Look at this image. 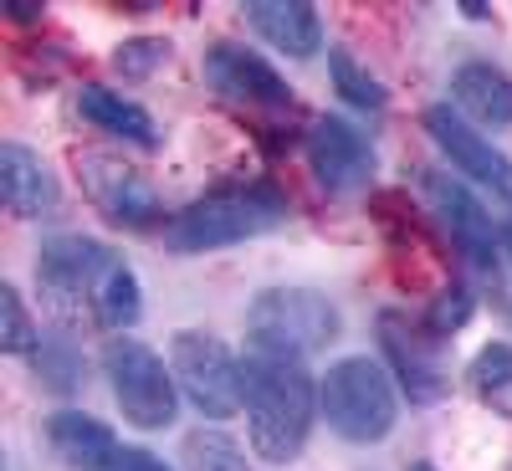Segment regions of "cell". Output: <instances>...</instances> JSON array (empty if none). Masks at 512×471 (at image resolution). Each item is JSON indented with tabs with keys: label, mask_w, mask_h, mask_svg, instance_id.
I'll return each mask as SVG.
<instances>
[{
	"label": "cell",
	"mask_w": 512,
	"mask_h": 471,
	"mask_svg": "<svg viewBox=\"0 0 512 471\" xmlns=\"http://www.w3.org/2000/svg\"><path fill=\"white\" fill-rule=\"evenodd\" d=\"M287 226V200L272 185H246V190H221L205 195L195 205H185L180 216H169L164 226V246L180 256H200V251H221V246H241Z\"/></svg>",
	"instance_id": "2"
},
{
	"label": "cell",
	"mask_w": 512,
	"mask_h": 471,
	"mask_svg": "<svg viewBox=\"0 0 512 471\" xmlns=\"http://www.w3.org/2000/svg\"><path fill=\"white\" fill-rule=\"evenodd\" d=\"M118 251H108L93 236H52L41 241L36 251V297L62 328H82V323H98L93 313V292L98 277L108 272Z\"/></svg>",
	"instance_id": "6"
},
{
	"label": "cell",
	"mask_w": 512,
	"mask_h": 471,
	"mask_svg": "<svg viewBox=\"0 0 512 471\" xmlns=\"http://www.w3.org/2000/svg\"><path fill=\"white\" fill-rule=\"evenodd\" d=\"M410 471H436V466H431V461H415V466H410Z\"/></svg>",
	"instance_id": "32"
},
{
	"label": "cell",
	"mask_w": 512,
	"mask_h": 471,
	"mask_svg": "<svg viewBox=\"0 0 512 471\" xmlns=\"http://www.w3.org/2000/svg\"><path fill=\"white\" fill-rule=\"evenodd\" d=\"M0 349H6V354H36L41 349L36 344V323H31L21 292L11 282L0 287Z\"/></svg>",
	"instance_id": "22"
},
{
	"label": "cell",
	"mask_w": 512,
	"mask_h": 471,
	"mask_svg": "<svg viewBox=\"0 0 512 471\" xmlns=\"http://www.w3.org/2000/svg\"><path fill=\"white\" fill-rule=\"evenodd\" d=\"M507 379H512V344H487L472 359V384L487 395V390H497V384H507Z\"/></svg>",
	"instance_id": "26"
},
{
	"label": "cell",
	"mask_w": 512,
	"mask_h": 471,
	"mask_svg": "<svg viewBox=\"0 0 512 471\" xmlns=\"http://www.w3.org/2000/svg\"><path fill=\"white\" fill-rule=\"evenodd\" d=\"M103 374H108V390H113V405L123 410L128 425L139 431H169L180 415V384H175V369H169L144 338H108L103 349Z\"/></svg>",
	"instance_id": "5"
},
{
	"label": "cell",
	"mask_w": 512,
	"mask_h": 471,
	"mask_svg": "<svg viewBox=\"0 0 512 471\" xmlns=\"http://www.w3.org/2000/svg\"><path fill=\"white\" fill-rule=\"evenodd\" d=\"M420 190H425V200H431L436 221L446 226V236L461 246L466 262H472L477 272H497V262H502V256H497L502 251V231L492 226L487 205L466 190L456 175H446V169H425Z\"/></svg>",
	"instance_id": "9"
},
{
	"label": "cell",
	"mask_w": 512,
	"mask_h": 471,
	"mask_svg": "<svg viewBox=\"0 0 512 471\" xmlns=\"http://www.w3.org/2000/svg\"><path fill=\"white\" fill-rule=\"evenodd\" d=\"M461 16L466 21H487V6H482V0H461Z\"/></svg>",
	"instance_id": "30"
},
{
	"label": "cell",
	"mask_w": 512,
	"mask_h": 471,
	"mask_svg": "<svg viewBox=\"0 0 512 471\" xmlns=\"http://www.w3.org/2000/svg\"><path fill=\"white\" fill-rule=\"evenodd\" d=\"M113 471H175V466H164L154 451H144V446H123L118 451V461H113Z\"/></svg>",
	"instance_id": "27"
},
{
	"label": "cell",
	"mask_w": 512,
	"mask_h": 471,
	"mask_svg": "<svg viewBox=\"0 0 512 471\" xmlns=\"http://www.w3.org/2000/svg\"><path fill=\"white\" fill-rule=\"evenodd\" d=\"M507 313H512V303H507Z\"/></svg>",
	"instance_id": "33"
},
{
	"label": "cell",
	"mask_w": 512,
	"mask_h": 471,
	"mask_svg": "<svg viewBox=\"0 0 512 471\" xmlns=\"http://www.w3.org/2000/svg\"><path fill=\"white\" fill-rule=\"evenodd\" d=\"M159 62H169V41H159V36H134V41H123V47L113 52V72L118 77H149Z\"/></svg>",
	"instance_id": "24"
},
{
	"label": "cell",
	"mask_w": 512,
	"mask_h": 471,
	"mask_svg": "<svg viewBox=\"0 0 512 471\" xmlns=\"http://www.w3.org/2000/svg\"><path fill=\"white\" fill-rule=\"evenodd\" d=\"M0 200L16 221H41L62 205V185L26 144H0Z\"/></svg>",
	"instance_id": "14"
},
{
	"label": "cell",
	"mask_w": 512,
	"mask_h": 471,
	"mask_svg": "<svg viewBox=\"0 0 512 471\" xmlns=\"http://www.w3.org/2000/svg\"><path fill=\"white\" fill-rule=\"evenodd\" d=\"M47 441L72 471H113V461L123 451L118 436L88 410H57L47 420Z\"/></svg>",
	"instance_id": "16"
},
{
	"label": "cell",
	"mask_w": 512,
	"mask_h": 471,
	"mask_svg": "<svg viewBox=\"0 0 512 471\" xmlns=\"http://www.w3.org/2000/svg\"><path fill=\"white\" fill-rule=\"evenodd\" d=\"M72 169L82 180V195H88L113 226H128V231H149L164 205H159V190L144 180V169H134L118 154H103V149H77L72 154Z\"/></svg>",
	"instance_id": "8"
},
{
	"label": "cell",
	"mask_w": 512,
	"mask_h": 471,
	"mask_svg": "<svg viewBox=\"0 0 512 471\" xmlns=\"http://www.w3.org/2000/svg\"><path fill=\"white\" fill-rule=\"evenodd\" d=\"M205 82L231 103H256V108H287L292 103L287 77L267 57L236 47V41H216L205 52Z\"/></svg>",
	"instance_id": "13"
},
{
	"label": "cell",
	"mask_w": 512,
	"mask_h": 471,
	"mask_svg": "<svg viewBox=\"0 0 512 471\" xmlns=\"http://www.w3.org/2000/svg\"><path fill=\"white\" fill-rule=\"evenodd\" d=\"M318 420V384L297 359L251 354L246 359V436L256 461L292 466Z\"/></svg>",
	"instance_id": "1"
},
{
	"label": "cell",
	"mask_w": 512,
	"mask_h": 471,
	"mask_svg": "<svg viewBox=\"0 0 512 471\" xmlns=\"http://www.w3.org/2000/svg\"><path fill=\"white\" fill-rule=\"evenodd\" d=\"M246 21H251L256 36L272 41V47L287 52V57L323 52V16H318V6H308V0H251Z\"/></svg>",
	"instance_id": "15"
},
{
	"label": "cell",
	"mask_w": 512,
	"mask_h": 471,
	"mask_svg": "<svg viewBox=\"0 0 512 471\" xmlns=\"http://www.w3.org/2000/svg\"><path fill=\"white\" fill-rule=\"evenodd\" d=\"M308 164H313V175H318V185L328 195L364 190L374 180V169H379L374 144L359 134L349 118H333V113L313 118V128H308Z\"/></svg>",
	"instance_id": "11"
},
{
	"label": "cell",
	"mask_w": 512,
	"mask_h": 471,
	"mask_svg": "<svg viewBox=\"0 0 512 471\" xmlns=\"http://www.w3.org/2000/svg\"><path fill=\"white\" fill-rule=\"evenodd\" d=\"M0 11H6L11 21H36V16H41V6H36V0H6Z\"/></svg>",
	"instance_id": "29"
},
{
	"label": "cell",
	"mask_w": 512,
	"mask_h": 471,
	"mask_svg": "<svg viewBox=\"0 0 512 471\" xmlns=\"http://www.w3.org/2000/svg\"><path fill=\"white\" fill-rule=\"evenodd\" d=\"M502 246H507V256H512V216H507V226H502Z\"/></svg>",
	"instance_id": "31"
},
{
	"label": "cell",
	"mask_w": 512,
	"mask_h": 471,
	"mask_svg": "<svg viewBox=\"0 0 512 471\" xmlns=\"http://www.w3.org/2000/svg\"><path fill=\"white\" fill-rule=\"evenodd\" d=\"M466 318H472V292H466V287H446L436 297V308L425 313V328H431V338H451Z\"/></svg>",
	"instance_id": "25"
},
{
	"label": "cell",
	"mask_w": 512,
	"mask_h": 471,
	"mask_svg": "<svg viewBox=\"0 0 512 471\" xmlns=\"http://www.w3.org/2000/svg\"><path fill=\"white\" fill-rule=\"evenodd\" d=\"M344 318H338L333 297L318 287H267L251 297L246 308V338L251 354H272V359H297L328 349Z\"/></svg>",
	"instance_id": "4"
},
{
	"label": "cell",
	"mask_w": 512,
	"mask_h": 471,
	"mask_svg": "<svg viewBox=\"0 0 512 471\" xmlns=\"http://www.w3.org/2000/svg\"><path fill=\"white\" fill-rule=\"evenodd\" d=\"M93 313H98V328H113V333H128L144 313V292H139V277L134 267L113 256L108 272L98 277V292H93Z\"/></svg>",
	"instance_id": "19"
},
{
	"label": "cell",
	"mask_w": 512,
	"mask_h": 471,
	"mask_svg": "<svg viewBox=\"0 0 512 471\" xmlns=\"http://www.w3.org/2000/svg\"><path fill=\"white\" fill-rule=\"evenodd\" d=\"M451 108L477 123H512V77L492 62H466L451 72Z\"/></svg>",
	"instance_id": "17"
},
{
	"label": "cell",
	"mask_w": 512,
	"mask_h": 471,
	"mask_svg": "<svg viewBox=\"0 0 512 471\" xmlns=\"http://www.w3.org/2000/svg\"><path fill=\"white\" fill-rule=\"evenodd\" d=\"M185 461H190V471H251L241 446L226 441L221 431H195L185 441Z\"/></svg>",
	"instance_id": "23"
},
{
	"label": "cell",
	"mask_w": 512,
	"mask_h": 471,
	"mask_svg": "<svg viewBox=\"0 0 512 471\" xmlns=\"http://www.w3.org/2000/svg\"><path fill=\"white\" fill-rule=\"evenodd\" d=\"M36 379L47 384V390H77L82 384V354L72 349V338H52V344L36 349Z\"/></svg>",
	"instance_id": "21"
},
{
	"label": "cell",
	"mask_w": 512,
	"mask_h": 471,
	"mask_svg": "<svg viewBox=\"0 0 512 471\" xmlns=\"http://www.w3.org/2000/svg\"><path fill=\"white\" fill-rule=\"evenodd\" d=\"M169 369H175L180 395L205 415V420H231L246 405V364L221 344L216 333L180 328L169 338Z\"/></svg>",
	"instance_id": "7"
},
{
	"label": "cell",
	"mask_w": 512,
	"mask_h": 471,
	"mask_svg": "<svg viewBox=\"0 0 512 471\" xmlns=\"http://www.w3.org/2000/svg\"><path fill=\"white\" fill-rule=\"evenodd\" d=\"M328 72H333V88L344 93V103L354 108H384V82L354 57V52H328Z\"/></svg>",
	"instance_id": "20"
},
{
	"label": "cell",
	"mask_w": 512,
	"mask_h": 471,
	"mask_svg": "<svg viewBox=\"0 0 512 471\" xmlns=\"http://www.w3.org/2000/svg\"><path fill=\"white\" fill-rule=\"evenodd\" d=\"M318 410H323L333 436H344L354 446H374V441L390 436L395 420H400L395 374L369 354L338 359V364H328V374L318 384Z\"/></svg>",
	"instance_id": "3"
},
{
	"label": "cell",
	"mask_w": 512,
	"mask_h": 471,
	"mask_svg": "<svg viewBox=\"0 0 512 471\" xmlns=\"http://www.w3.org/2000/svg\"><path fill=\"white\" fill-rule=\"evenodd\" d=\"M77 113L88 118L93 128H103V134H118V139L139 144V149H154V144H159L154 118H149L134 98H123V93L103 88V82H88V88L77 93Z\"/></svg>",
	"instance_id": "18"
},
{
	"label": "cell",
	"mask_w": 512,
	"mask_h": 471,
	"mask_svg": "<svg viewBox=\"0 0 512 471\" xmlns=\"http://www.w3.org/2000/svg\"><path fill=\"white\" fill-rule=\"evenodd\" d=\"M425 134L436 139V149L451 159L456 175H466L472 185L492 190L497 200H512V159H507L487 134H477V128L466 123L451 103L425 108Z\"/></svg>",
	"instance_id": "10"
},
{
	"label": "cell",
	"mask_w": 512,
	"mask_h": 471,
	"mask_svg": "<svg viewBox=\"0 0 512 471\" xmlns=\"http://www.w3.org/2000/svg\"><path fill=\"white\" fill-rule=\"evenodd\" d=\"M482 400H487L497 415H507V420H512V379H507V384H497V390H487Z\"/></svg>",
	"instance_id": "28"
},
{
	"label": "cell",
	"mask_w": 512,
	"mask_h": 471,
	"mask_svg": "<svg viewBox=\"0 0 512 471\" xmlns=\"http://www.w3.org/2000/svg\"><path fill=\"white\" fill-rule=\"evenodd\" d=\"M425 333L431 328H415L400 313H379V349L390 359V374L400 379V390L415 405H436V400H446L451 379L436 359V338H425Z\"/></svg>",
	"instance_id": "12"
}]
</instances>
